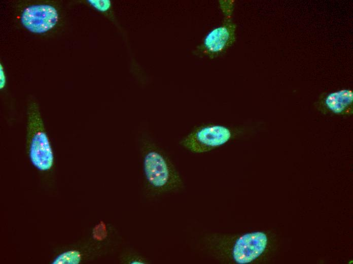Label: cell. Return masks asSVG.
Wrapping results in <instances>:
<instances>
[{
	"label": "cell",
	"instance_id": "1",
	"mask_svg": "<svg viewBox=\"0 0 353 264\" xmlns=\"http://www.w3.org/2000/svg\"><path fill=\"white\" fill-rule=\"evenodd\" d=\"M268 242L262 232L234 236L229 233L207 234L202 237L203 249L223 263L246 264L258 258L265 252Z\"/></svg>",
	"mask_w": 353,
	"mask_h": 264
},
{
	"label": "cell",
	"instance_id": "2",
	"mask_svg": "<svg viewBox=\"0 0 353 264\" xmlns=\"http://www.w3.org/2000/svg\"><path fill=\"white\" fill-rule=\"evenodd\" d=\"M138 140L147 192L159 195L182 189L183 180L164 152L147 134H142Z\"/></svg>",
	"mask_w": 353,
	"mask_h": 264
},
{
	"label": "cell",
	"instance_id": "3",
	"mask_svg": "<svg viewBox=\"0 0 353 264\" xmlns=\"http://www.w3.org/2000/svg\"><path fill=\"white\" fill-rule=\"evenodd\" d=\"M243 132L242 128L226 124H204L193 128L181 139L180 144L192 153H204L229 143Z\"/></svg>",
	"mask_w": 353,
	"mask_h": 264
},
{
	"label": "cell",
	"instance_id": "4",
	"mask_svg": "<svg viewBox=\"0 0 353 264\" xmlns=\"http://www.w3.org/2000/svg\"><path fill=\"white\" fill-rule=\"evenodd\" d=\"M26 140L32 164L42 171L53 166L54 155L38 105L32 102L27 109Z\"/></svg>",
	"mask_w": 353,
	"mask_h": 264
},
{
	"label": "cell",
	"instance_id": "5",
	"mask_svg": "<svg viewBox=\"0 0 353 264\" xmlns=\"http://www.w3.org/2000/svg\"><path fill=\"white\" fill-rule=\"evenodd\" d=\"M58 19L56 9L48 5L29 6L24 10L21 17L23 25L30 31L37 34L53 28Z\"/></svg>",
	"mask_w": 353,
	"mask_h": 264
},
{
	"label": "cell",
	"instance_id": "6",
	"mask_svg": "<svg viewBox=\"0 0 353 264\" xmlns=\"http://www.w3.org/2000/svg\"><path fill=\"white\" fill-rule=\"evenodd\" d=\"M234 28L229 17L223 24L211 30L203 40L202 53L214 57L225 51L233 42Z\"/></svg>",
	"mask_w": 353,
	"mask_h": 264
},
{
	"label": "cell",
	"instance_id": "7",
	"mask_svg": "<svg viewBox=\"0 0 353 264\" xmlns=\"http://www.w3.org/2000/svg\"><path fill=\"white\" fill-rule=\"evenodd\" d=\"M352 97L351 90H341L330 94L326 98V104L332 112L340 113L351 104Z\"/></svg>",
	"mask_w": 353,
	"mask_h": 264
},
{
	"label": "cell",
	"instance_id": "8",
	"mask_svg": "<svg viewBox=\"0 0 353 264\" xmlns=\"http://www.w3.org/2000/svg\"><path fill=\"white\" fill-rule=\"evenodd\" d=\"M81 260V255L77 250H69L61 253L53 261V264H78Z\"/></svg>",
	"mask_w": 353,
	"mask_h": 264
},
{
	"label": "cell",
	"instance_id": "9",
	"mask_svg": "<svg viewBox=\"0 0 353 264\" xmlns=\"http://www.w3.org/2000/svg\"><path fill=\"white\" fill-rule=\"evenodd\" d=\"M89 3L97 10L105 11L109 9L111 2L109 0H89Z\"/></svg>",
	"mask_w": 353,
	"mask_h": 264
},
{
	"label": "cell",
	"instance_id": "10",
	"mask_svg": "<svg viewBox=\"0 0 353 264\" xmlns=\"http://www.w3.org/2000/svg\"><path fill=\"white\" fill-rule=\"evenodd\" d=\"M124 262L130 263H145L148 261L144 258L138 255L131 254L124 256Z\"/></svg>",
	"mask_w": 353,
	"mask_h": 264
},
{
	"label": "cell",
	"instance_id": "11",
	"mask_svg": "<svg viewBox=\"0 0 353 264\" xmlns=\"http://www.w3.org/2000/svg\"><path fill=\"white\" fill-rule=\"evenodd\" d=\"M1 89L3 88L6 84V76L2 64H1Z\"/></svg>",
	"mask_w": 353,
	"mask_h": 264
}]
</instances>
